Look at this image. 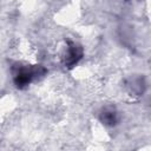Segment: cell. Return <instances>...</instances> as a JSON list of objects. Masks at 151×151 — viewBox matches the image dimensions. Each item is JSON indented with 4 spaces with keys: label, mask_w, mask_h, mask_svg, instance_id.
<instances>
[{
    "label": "cell",
    "mask_w": 151,
    "mask_h": 151,
    "mask_svg": "<svg viewBox=\"0 0 151 151\" xmlns=\"http://www.w3.org/2000/svg\"><path fill=\"white\" fill-rule=\"evenodd\" d=\"M101 119H103V122H105V124L113 125L117 122V113L113 110H110V111L105 110L101 114Z\"/></svg>",
    "instance_id": "obj_3"
},
{
    "label": "cell",
    "mask_w": 151,
    "mask_h": 151,
    "mask_svg": "<svg viewBox=\"0 0 151 151\" xmlns=\"http://www.w3.org/2000/svg\"><path fill=\"white\" fill-rule=\"evenodd\" d=\"M45 73V70L41 66L37 65H19L13 67V79L18 87H25L29 85L33 80L38 79Z\"/></svg>",
    "instance_id": "obj_1"
},
{
    "label": "cell",
    "mask_w": 151,
    "mask_h": 151,
    "mask_svg": "<svg viewBox=\"0 0 151 151\" xmlns=\"http://www.w3.org/2000/svg\"><path fill=\"white\" fill-rule=\"evenodd\" d=\"M83 55V50L79 45L73 41H66L61 50V61L65 66L71 67L78 63Z\"/></svg>",
    "instance_id": "obj_2"
}]
</instances>
